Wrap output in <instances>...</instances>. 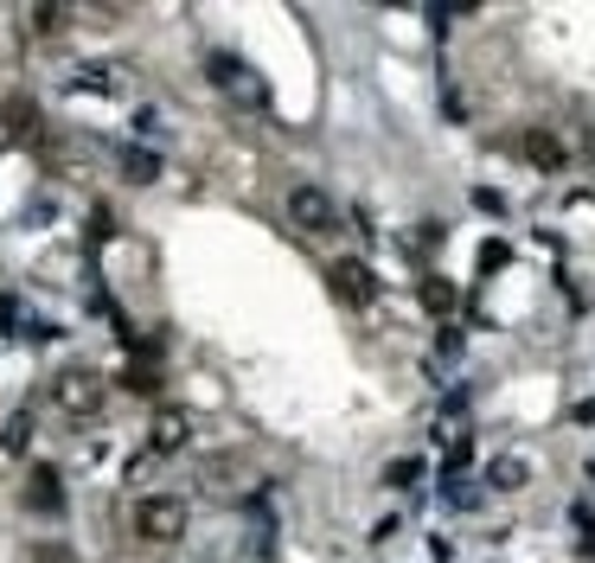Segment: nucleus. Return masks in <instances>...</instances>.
I'll return each mask as SVG.
<instances>
[{"label": "nucleus", "mask_w": 595, "mask_h": 563, "mask_svg": "<svg viewBox=\"0 0 595 563\" xmlns=\"http://www.w3.org/2000/svg\"><path fill=\"white\" fill-rule=\"evenodd\" d=\"M187 531V506L173 499V493H154L135 506V538H148V544H173Z\"/></svg>", "instance_id": "f257e3e1"}, {"label": "nucleus", "mask_w": 595, "mask_h": 563, "mask_svg": "<svg viewBox=\"0 0 595 563\" xmlns=\"http://www.w3.org/2000/svg\"><path fill=\"white\" fill-rule=\"evenodd\" d=\"M52 397H58V410L65 416H97V404H103V384L90 372H65L58 384H52Z\"/></svg>", "instance_id": "f03ea898"}, {"label": "nucleus", "mask_w": 595, "mask_h": 563, "mask_svg": "<svg viewBox=\"0 0 595 563\" xmlns=\"http://www.w3.org/2000/svg\"><path fill=\"white\" fill-rule=\"evenodd\" d=\"M289 218H295L301 230H334L339 225L334 199H327L321 187H295V192H289Z\"/></svg>", "instance_id": "7ed1b4c3"}, {"label": "nucleus", "mask_w": 595, "mask_h": 563, "mask_svg": "<svg viewBox=\"0 0 595 563\" xmlns=\"http://www.w3.org/2000/svg\"><path fill=\"white\" fill-rule=\"evenodd\" d=\"M212 83H224L231 97H244L250 110H257V103H262V83H257V77H250V71H244L237 58H212Z\"/></svg>", "instance_id": "20e7f679"}, {"label": "nucleus", "mask_w": 595, "mask_h": 563, "mask_svg": "<svg viewBox=\"0 0 595 563\" xmlns=\"http://www.w3.org/2000/svg\"><path fill=\"white\" fill-rule=\"evenodd\" d=\"M519 148L531 167H563V142L558 135H519Z\"/></svg>", "instance_id": "39448f33"}, {"label": "nucleus", "mask_w": 595, "mask_h": 563, "mask_svg": "<svg viewBox=\"0 0 595 563\" xmlns=\"http://www.w3.org/2000/svg\"><path fill=\"white\" fill-rule=\"evenodd\" d=\"M26 499H33V506H45V513H52V506H58V481H52V474H45V468H38V474H33V487H26Z\"/></svg>", "instance_id": "423d86ee"}, {"label": "nucleus", "mask_w": 595, "mask_h": 563, "mask_svg": "<svg viewBox=\"0 0 595 563\" xmlns=\"http://www.w3.org/2000/svg\"><path fill=\"white\" fill-rule=\"evenodd\" d=\"M154 442H160V449H180V442H187V423H180V416H160V423H154Z\"/></svg>", "instance_id": "0eeeda50"}, {"label": "nucleus", "mask_w": 595, "mask_h": 563, "mask_svg": "<svg viewBox=\"0 0 595 563\" xmlns=\"http://www.w3.org/2000/svg\"><path fill=\"white\" fill-rule=\"evenodd\" d=\"M38 563H71V551H58V544H45V551H38Z\"/></svg>", "instance_id": "6e6552de"}]
</instances>
